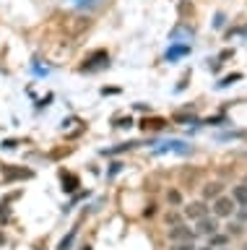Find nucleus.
I'll return each mask as SVG.
<instances>
[{"label": "nucleus", "instance_id": "1", "mask_svg": "<svg viewBox=\"0 0 247 250\" xmlns=\"http://www.w3.org/2000/svg\"><path fill=\"white\" fill-rule=\"evenodd\" d=\"M234 201L229 198V195H219V198H213V216L216 219H229L234 214Z\"/></svg>", "mask_w": 247, "mask_h": 250}, {"label": "nucleus", "instance_id": "2", "mask_svg": "<svg viewBox=\"0 0 247 250\" xmlns=\"http://www.w3.org/2000/svg\"><path fill=\"white\" fill-rule=\"evenodd\" d=\"M192 237H195V232L190 229V227H185V224H177L169 229V240L172 242H192Z\"/></svg>", "mask_w": 247, "mask_h": 250}, {"label": "nucleus", "instance_id": "3", "mask_svg": "<svg viewBox=\"0 0 247 250\" xmlns=\"http://www.w3.org/2000/svg\"><path fill=\"white\" fill-rule=\"evenodd\" d=\"M185 216H188V219H195V222H198V219L208 216V206H206L203 201H195V203H190V206L185 208Z\"/></svg>", "mask_w": 247, "mask_h": 250}, {"label": "nucleus", "instance_id": "4", "mask_svg": "<svg viewBox=\"0 0 247 250\" xmlns=\"http://www.w3.org/2000/svg\"><path fill=\"white\" fill-rule=\"evenodd\" d=\"M198 232H200V234H213V232H219V222H216V219H208V216L198 219Z\"/></svg>", "mask_w": 247, "mask_h": 250}, {"label": "nucleus", "instance_id": "5", "mask_svg": "<svg viewBox=\"0 0 247 250\" xmlns=\"http://www.w3.org/2000/svg\"><path fill=\"white\" fill-rule=\"evenodd\" d=\"M231 201L239 203V206H247V183L231 188Z\"/></svg>", "mask_w": 247, "mask_h": 250}, {"label": "nucleus", "instance_id": "6", "mask_svg": "<svg viewBox=\"0 0 247 250\" xmlns=\"http://www.w3.org/2000/svg\"><path fill=\"white\" fill-rule=\"evenodd\" d=\"M221 190H224L221 183H208V185L203 188V198H219Z\"/></svg>", "mask_w": 247, "mask_h": 250}, {"label": "nucleus", "instance_id": "7", "mask_svg": "<svg viewBox=\"0 0 247 250\" xmlns=\"http://www.w3.org/2000/svg\"><path fill=\"white\" fill-rule=\"evenodd\" d=\"M208 248H224L227 245V234H219V232H213V234H208Z\"/></svg>", "mask_w": 247, "mask_h": 250}, {"label": "nucleus", "instance_id": "8", "mask_svg": "<svg viewBox=\"0 0 247 250\" xmlns=\"http://www.w3.org/2000/svg\"><path fill=\"white\" fill-rule=\"evenodd\" d=\"M167 201L172 203V206H180V203H182V193L180 190H169L167 193Z\"/></svg>", "mask_w": 247, "mask_h": 250}, {"label": "nucleus", "instance_id": "9", "mask_svg": "<svg viewBox=\"0 0 247 250\" xmlns=\"http://www.w3.org/2000/svg\"><path fill=\"white\" fill-rule=\"evenodd\" d=\"M177 224H182V216L177 214V211H169L167 214V227H177Z\"/></svg>", "mask_w": 247, "mask_h": 250}, {"label": "nucleus", "instance_id": "10", "mask_svg": "<svg viewBox=\"0 0 247 250\" xmlns=\"http://www.w3.org/2000/svg\"><path fill=\"white\" fill-rule=\"evenodd\" d=\"M13 177H32L29 169H16V172H5V180H13Z\"/></svg>", "mask_w": 247, "mask_h": 250}, {"label": "nucleus", "instance_id": "11", "mask_svg": "<svg viewBox=\"0 0 247 250\" xmlns=\"http://www.w3.org/2000/svg\"><path fill=\"white\" fill-rule=\"evenodd\" d=\"M76 188H78V180H76L73 175H68V188H63V190H68V193H73Z\"/></svg>", "mask_w": 247, "mask_h": 250}, {"label": "nucleus", "instance_id": "12", "mask_svg": "<svg viewBox=\"0 0 247 250\" xmlns=\"http://www.w3.org/2000/svg\"><path fill=\"white\" fill-rule=\"evenodd\" d=\"M227 232H229V234H234V237H239V234H242V224H229V227H227Z\"/></svg>", "mask_w": 247, "mask_h": 250}, {"label": "nucleus", "instance_id": "13", "mask_svg": "<svg viewBox=\"0 0 247 250\" xmlns=\"http://www.w3.org/2000/svg\"><path fill=\"white\" fill-rule=\"evenodd\" d=\"M172 250H195V245H192V242H174Z\"/></svg>", "mask_w": 247, "mask_h": 250}, {"label": "nucleus", "instance_id": "14", "mask_svg": "<svg viewBox=\"0 0 247 250\" xmlns=\"http://www.w3.org/2000/svg\"><path fill=\"white\" fill-rule=\"evenodd\" d=\"M143 125H146V128H149V125H151V128H164V125H167V123H164V120H151V123H149V120H146Z\"/></svg>", "mask_w": 247, "mask_h": 250}, {"label": "nucleus", "instance_id": "15", "mask_svg": "<svg viewBox=\"0 0 247 250\" xmlns=\"http://www.w3.org/2000/svg\"><path fill=\"white\" fill-rule=\"evenodd\" d=\"M73 234H76V232H71L63 242H60V250H68V245H71V240H73Z\"/></svg>", "mask_w": 247, "mask_h": 250}, {"label": "nucleus", "instance_id": "16", "mask_svg": "<svg viewBox=\"0 0 247 250\" xmlns=\"http://www.w3.org/2000/svg\"><path fill=\"white\" fill-rule=\"evenodd\" d=\"M130 125H133V120L128 117V120H120V123H117V128H130Z\"/></svg>", "mask_w": 247, "mask_h": 250}, {"label": "nucleus", "instance_id": "17", "mask_svg": "<svg viewBox=\"0 0 247 250\" xmlns=\"http://www.w3.org/2000/svg\"><path fill=\"white\" fill-rule=\"evenodd\" d=\"M143 214H146V216H153V214H156V206H149V208L143 211Z\"/></svg>", "mask_w": 247, "mask_h": 250}, {"label": "nucleus", "instance_id": "18", "mask_svg": "<svg viewBox=\"0 0 247 250\" xmlns=\"http://www.w3.org/2000/svg\"><path fill=\"white\" fill-rule=\"evenodd\" d=\"M3 242H5V234H0V245H3Z\"/></svg>", "mask_w": 247, "mask_h": 250}, {"label": "nucleus", "instance_id": "19", "mask_svg": "<svg viewBox=\"0 0 247 250\" xmlns=\"http://www.w3.org/2000/svg\"><path fill=\"white\" fill-rule=\"evenodd\" d=\"M195 250H213V248H208V245H206V248H195Z\"/></svg>", "mask_w": 247, "mask_h": 250}, {"label": "nucleus", "instance_id": "20", "mask_svg": "<svg viewBox=\"0 0 247 250\" xmlns=\"http://www.w3.org/2000/svg\"><path fill=\"white\" fill-rule=\"evenodd\" d=\"M83 250H91V248H83Z\"/></svg>", "mask_w": 247, "mask_h": 250}, {"label": "nucleus", "instance_id": "21", "mask_svg": "<svg viewBox=\"0 0 247 250\" xmlns=\"http://www.w3.org/2000/svg\"><path fill=\"white\" fill-rule=\"evenodd\" d=\"M242 250H247V245H245V248H242Z\"/></svg>", "mask_w": 247, "mask_h": 250}, {"label": "nucleus", "instance_id": "22", "mask_svg": "<svg viewBox=\"0 0 247 250\" xmlns=\"http://www.w3.org/2000/svg\"><path fill=\"white\" fill-rule=\"evenodd\" d=\"M219 250H224V248H219Z\"/></svg>", "mask_w": 247, "mask_h": 250}]
</instances>
